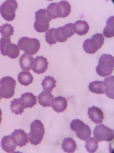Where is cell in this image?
Instances as JSON below:
<instances>
[{
  "label": "cell",
  "mask_w": 114,
  "mask_h": 153,
  "mask_svg": "<svg viewBox=\"0 0 114 153\" xmlns=\"http://www.w3.org/2000/svg\"><path fill=\"white\" fill-rule=\"evenodd\" d=\"M75 33L74 24L69 23L64 26L56 29L55 28L54 37L57 42H64L66 41L67 38H70L74 35Z\"/></svg>",
  "instance_id": "11"
},
{
  "label": "cell",
  "mask_w": 114,
  "mask_h": 153,
  "mask_svg": "<svg viewBox=\"0 0 114 153\" xmlns=\"http://www.w3.org/2000/svg\"><path fill=\"white\" fill-rule=\"evenodd\" d=\"M33 76L28 71H21L18 75V81L22 85H28L33 82Z\"/></svg>",
  "instance_id": "24"
},
{
  "label": "cell",
  "mask_w": 114,
  "mask_h": 153,
  "mask_svg": "<svg viewBox=\"0 0 114 153\" xmlns=\"http://www.w3.org/2000/svg\"><path fill=\"white\" fill-rule=\"evenodd\" d=\"M11 138L15 144L22 148L28 143V135L23 130H15L11 134Z\"/></svg>",
  "instance_id": "13"
},
{
  "label": "cell",
  "mask_w": 114,
  "mask_h": 153,
  "mask_svg": "<svg viewBox=\"0 0 114 153\" xmlns=\"http://www.w3.org/2000/svg\"><path fill=\"white\" fill-rule=\"evenodd\" d=\"M16 145L13 142L11 136L7 135L4 136L1 140V146L2 149L7 153H12L15 151Z\"/></svg>",
  "instance_id": "20"
},
{
  "label": "cell",
  "mask_w": 114,
  "mask_h": 153,
  "mask_svg": "<svg viewBox=\"0 0 114 153\" xmlns=\"http://www.w3.org/2000/svg\"><path fill=\"white\" fill-rule=\"evenodd\" d=\"M56 4V3H50V5L47 7V14L51 19H57V17L56 16L55 12H54V8H55Z\"/></svg>",
  "instance_id": "32"
},
{
  "label": "cell",
  "mask_w": 114,
  "mask_h": 153,
  "mask_svg": "<svg viewBox=\"0 0 114 153\" xmlns=\"http://www.w3.org/2000/svg\"><path fill=\"white\" fill-rule=\"evenodd\" d=\"M10 106L12 113H15L16 115L21 114L25 109L21 103L20 98L14 99L13 101H11Z\"/></svg>",
  "instance_id": "28"
},
{
  "label": "cell",
  "mask_w": 114,
  "mask_h": 153,
  "mask_svg": "<svg viewBox=\"0 0 114 153\" xmlns=\"http://www.w3.org/2000/svg\"><path fill=\"white\" fill-rule=\"evenodd\" d=\"M104 38L101 33H96L90 39H87L83 43V48L85 52L94 54L100 49L104 44Z\"/></svg>",
  "instance_id": "5"
},
{
  "label": "cell",
  "mask_w": 114,
  "mask_h": 153,
  "mask_svg": "<svg viewBox=\"0 0 114 153\" xmlns=\"http://www.w3.org/2000/svg\"><path fill=\"white\" fill-rule=\"evenodd\" d=\"M53 97L51 92L44 91L38 97V102L44 107H50L51 101Z\"/></svg>",
  "instance_id": "22"
},
{
  "label": "cell",
  "mask_w": 114,
  "mask_h": 153,
  "mask_svg": "<svg viewBox=\"0 0 114 153\" xmlns=\"http://www.w3.org/2000/svg\"><path fill=\"white\" fill-rule=\"evenodd\" d=\"M14 28L9 24H3L0 27V33L5 37H10L14 34Z\"/></svg>",
  "instance_id": "30"
},
{
  "label": "cell",
  "mask_w": 114,
  "mask_h": 153,
  "mask_svg": "<svg viewBox=\"0 0 114 153\" xmlns=\"http://www.w3.org/2000/svg\"><path fill=\"white\" fill-rule=\"evenodd\" d=\"M114 76L107 77L104 80L103 86L104 87V93L111 99H114Z\"/></svg>",
  "instance_id": "19"
},
{
  "label": "cell",
  "mask_w": 114,
  "mask_h": 153,
  "mask_svg": "<svg viewBox=\"0 0 114 153\" xmlns=\"http://www.w3.org/2000/svg\"><path fill=\"white\" fill-rule=\"evenodd\" d=\"M18 7V2L15 0L6 1L0 7V13L2 18L8 22L13 21L15 18V11Z\"/></svg>",
  "instance_id": "9"
},
{
  "label": "cell",
  "mask_w": 114,
  "mask_h": 153,
  "mask_svg": "<svg viewBox=\"0 0 114 153\" xmlns=\"http://www.w3.org/2000/svg\"><path fill=\"white\" fill-rule=\"evenodd\" d=\"M67 101L66 98L58 96L53 98L50 103V106L52 107L54 111L57 113H61L66 110L67 108Z\"/></svg>",
  "instance_id": "15"
},
{
  "label": "cell",
  "mask_w": 114,
  "mask_h": 153,
  "mask_svg": "<svg viewBox=\"0 0 114 153\" xmlns=\"http://www.w3.org/2000/svg\"><path fill=\"white\" fill-rule=\"evenodd\" d=\"M71 12V6L66 1H61L56 4L54 12L57 18H64L69 16Z\"/></svg>",
  "instance_id": "12"
},
{
  "label": "cell",
  "mask_w": 114,
  "mask_h": 153,
  "mask_svg": "<svg viewBox=\"0 0 114 153\" xmlns=\"http://www.w3.org/2000/svg\"><path fill=\"white\" fill-rule=\"evenodd\" d=\"M34 28L39 33L47 32L49 29V22L52 20L47 14V9H41L35 13Z\"/></svg>",
  "instance_id": "6"
},
{
  "label": "cell",
  "mask_w": 114,
  "mask_h": 153,
  "mask_svg": "<svg viewBox=\"0 0 114 153\" xmlns=\"http://www.w3.org/2000/svg\"><path fill=\"white\" fill-rule=\"evenodd\" d=\"M70 128L72 130L76 133L77 136L82 140H86L91 135L90 127L79 119L72 120L70 124Z\"/></svg>",
  "instance_id": "8"
},
{
  "label": "cell",
  "mask_w": 114,
  "mask_h": 153,
  "mask_svg": "<svg viewBox=\"0 0 114 153\" xmlns=\"http://www.w3.org/2000/svg\"><path fill=\"white\" fill-rule=\"evenodd\" d=\"M88 116L92 122L96 124L102 123L104 117V113L101 109L94 106L88 108Z\"/></svg>",
  "instance_id": "16"
},
{
  "label": "cell",
  "mask_w": 114,
  "mask_h": 153,
  "mask_svg": "<svg viewBox=\"0 0 114 153\" xmlns=\"http://www.w3.org/2000/svg\"><path fill=\"white\" fill-rule=\"evenodd\" d=\"M99 147V141L94 137H89L85 142V148L89 153H95Z\"/></svg>",
  "instance_id": "29"
},
{
  "label": "cell",
  "mask_w": 114,
  "mask_h": 153,
  "mask_svg": "<svg viewBox=\"0 0 114 153\" xmlns=\"http://www.w3.org/2000/svg\"><path fill=\"white\" fill-rule=\"evenodd\" d=\"M103 36L107 38H112L114 36V17L109 18L107 21V25L103 31Z\"/></svg>",
  "instance_id": "25"
},
{
  "label": "cell",
  "mask_w": 114,
  "mask_h": 153,
  "mask_svg": "<svg viewBox=\"0 0 114 153\" xmlns=\"http://www.w3.org/2000/svg\"><path fill=\"white\" fill-rule=\"evenodd\" d=\"M56 82L57 81L54 79L53 76H45V78L43 80L42 82V86L44 91L51 92L56 87Z\"/></svg>",
  "instance_id": "26"
},
{
  "label": "cell",
  "mask_w": 114,
  "mask_h": 153,
  "mask_svg": "<svg viewBox=\"0 0 114 153\" xmlns=\"http://www.w3.org/2000/svg\"><path fill=\"white\" fill-rule=\"evenodd\" d=\"M94 138L98 141H111L114 139V131L104 124L96 126L94 130Z\"/></svg>",
  "instance_id": "10"
},
{
  "label": "cell",
  "mask_w": 114,
  "mask_h": 153,
  "mask_svg": "<svg viewBox=\"0 0 114 153\" xmlns=\"http://www.w3.org/2000/svg\"><path fill=\"white\" fill-rule=\"evenodd\" d=\"M75 32L78 35L82 36L86 34L89 30V26L86 21H77L74 24Z\"/></svg>",
  "instance_id": "21"
},
{
  "label": "cell",
  "mask_w": 114,
  "mask_h": 153,
  "mask_svg": "<svg viewBox=\"0 0 114 153\" xmlns=\"http://www.w3.org/2000/svg\"><path fill=\"white\" fill-rule=\"evenodd\" d=\"M33 56L26 54H23L19 59V64L21 69L24 71H29L33 68L34 65Z\"/></svg>",
  "instance_id": "18"
},
{
  "label": "cell",
  "mask_w": 114,
  "mask_h": 153,
  "mask_svg": "<svg viewBox=\"0 0 114 153\" xmlns=\"http://www.w3.org/2000/svg\"><path fill=\"white\" fill-rule=\"evenodd\" d=\"M89 89L91 92L95 94H104V91L103 86V82L102 81H95L89 85Z\"/></svg>",
  "instance_id": "27"
},
{
  "label": "cell",
  "mask_w": 114,
  "mask_h": 153,
  "mask_svg": "<svg viewBox=\"0 0 114 153\" xmlns=\"http://www.w3.org/2000/svg\"><path fill=\"white\" fill-rule=\"evenodd\" d=\"M2 110L0 108V124H1V122H2Z\"/></svg>",
  "instance_id": "33"
},
{
  "label": "cell",
  "mask_w": 114,
  "mask_h": 153,
  "mask_svg": "<svg viewBox=\"0 0 114 153\" xmlns=\"http://www.w3.org/2000/svg\"><path fill=\"white\" fill-rule=\"evenodd\" d=\"M21 103L25 108H32L37 104V97L31 92H26L21 94L20 98Z\"/></svg>",
  "instance_id": "17"
},
{
  "label": "cell",
  "mask_w": 114,
  "mask_h": 153,
  "mask_svg": "<svg viewBox=\"0 0 114 153\" xmlns=\"http://www.w3.org/2000/svg\"><path fill=\"white\" fill-rule=\"evenodd\" d=\"M114 67V57L110 54H102L99 60L96 71L99 76L107 77L112 74Z\"/></svg>",
  "instance_id": "1"
},
{
  "label": "cell",
  "mask_w": 114,
  "mask_h": 153,
  "mask_svg": "<svg viewBox=\"0 0 114 153\" xmlns=\"http://www.w3.org/2000/svg\"><path fill=\"white\" fill-rule=\"evenodd\" d=\"M18 46L20 50L31 56L36 54L39 50L40 42L37 38L23 37L18 42Z\"/></svg>",
  "instance_id": "3"
},
{
  "label": "cell",
  "mask_w": 114,
  "mask_h": 153,
  "mask_svg": "<svg viewBox=\"0 0 114 153\" xmlns=\"http://www.w3.org/2000/svg\"><path fill=\"white\" fill-rule=\"evenodd\" d=\"M0 51L1 54L8 56L12 59L18 58L20 53V49L16 44H12L10 37H2L0 40Z\"/></svg>",
  "instance_id": "4"
},
{
  "label": "cell",
  "mask_w": 114,
  "mask_h": 153,
  "mask_svg": "<svg viewBox=\"0 0 114 153\" xmlns=\"http://www.w3.org/2000/svg\"><path fill=\"white\" fill-rule=\"evenodd\" d=\"M16 82L9 76H4L0 80V95L4 99H10L15 94Z\"/></svg>",
  "instance_id": "7"
},
{
  "label": "cell",
  "mask_w": 114,
  "mask_h": 153,
  "mask_svg": "<svg viewBox=\"0 0 114 153\" xmlns=\"http://www.w3.org/2000/svg\"><path fill=\"white\" fill-rule=\"evenodd\" d=\"M1 98H2V97H1V95H0V101H1Z\"/></svg>",
  "instance_id": "34"
},
{
  "label": "cell",
  "mask_w": 114,
  "mask_h": 153,
  "mask_svg": "<svg viewBox=\"0 0 114 153\" xmlns=\"http://www.w3.org/2000/svg\"><path fill=\"white\" fill-rule=\"evenodd\" d=\"M55 28H52L49 29L45 34V40L48 44H49L50 46H51L53 44H56L57 42L54 37V32Z\"/></svg>",
  "instance_id": "31"
},
{
  "label": "cell",
  "mask_w": 114,
  "mask_h": 153,
  "mask_svg": "<svg viewBox=\"0 0 114 153\" xmlns=\"http://www.w3.org/2000/svg\"><path fill=\"white\" fill-rule=\"evenodd\" d=\"M45 128L41 121L34 120L31 125V131L28 134L29 141L31 144L37 146L40 144L43 139Z\"/></svg>",
  "instance_id": "2"
},
{
  "label": "cell",
  "mask_w": 114,
  "mask_h": 153,
  "mask_svg": "<svg viewBox=\"0 0 114 153\" xmlns=\"http://www.w3.org/2000/svg\"><path fill=\"white\" fill-rule=\"evenodd\" d=\"M48 65L46 58L42 56H37L34 59V65L31 69L35 73L43 74L47 71Z\"/></svg>",
  "instance_id": "14"
},
{
  "label": "cell",
  "mask_w": 114,
  "mask_h": 153,
  "mask_svg": "<svg viewBox=\"0 0 114 153\" xmlns=\"http://www.w3.org/2000/svg\"><path fill=\"white\" fill-rule=\"evenodd\" d=\"M61 148L66 153H74L76 150V141L72 138H66L61 143Z\"/></svg>",
  "instance_id": "23"
}]
</instances>
